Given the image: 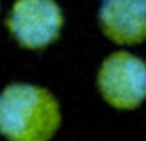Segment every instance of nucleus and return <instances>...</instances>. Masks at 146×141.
Wrapping results in <instances>:
<instances>
[{
  "label": "nucleus",
  "instance_id": "nucleus-3",
  "mask_svg": "<svg viewBox=\"0 0 146 141\" xmlns=\"http://www.w3.org/2000/svg\"><path fill=\"white\" fill-rule=\"evenodd\" d=\"M4 25L16 47L41 52L62 38L66 14L59 0H13Z\"/></svg>",
  "mask_w": 146,
  "mask_h": 141
},
{
  "label": "nucleus",
  "instance_id": "nucleus-4",
  "mask_svg": "<svg viewBox=\"0 0 146 141\" xmlns=\"http://www.w3.org/2000/svg\"><path fill=\"white\" fill-rule=\"evenodd\" d=\"M96 21L102 36L121 48L146 43V0H100Z\"/></svg>",
  "mask_w": 146,
  "mask_h": 141
},
{
  "label": "nucleus",
  "instance_id": "nucleus-1",
  "mask_svg": "<svg viewBox=\"0 0 146 141\" xmlns=\"http://www.w3.org/2000/svg\"><path fill=\"white\" fill-rule=\"evenodd\" d=\"M62 120L59 96L46 86L14 80L0 90V136L5 141H52Z\"/></svg>",
  "mask_w": 146,
  "mask_h": 141
},
{
  "label": "nucleus",
  "instance_id": "nucleus-2",
  "mask_svg": "<svg viewBox=\"0 0 146 141\" xmlns=\"http://www.w3.org/2000/svg\"><path fill=\"white\" fill-rule=\"evenodd\" d=\"M94 86L111 109L130 113L146 102V61L127 48L107 54L98 64Z\"/></svg>",
  "mask_w": 146,
  "mask_h": 141
},
{
  "label": "nucleus",
  "instance_id": "nucleus-5",
  "mask_svg": "<svg viewBox=\"0 0 146 141\" xmlns=\"http://www.w3.org/2000/svg\"><path fill=\"white\" fill-rule=\"evenodd\" d=\"M0 16H2V0H0Z\"/></svg>",
  "mask_w": 146,
  "mask_h": 141
}]
</instances>
